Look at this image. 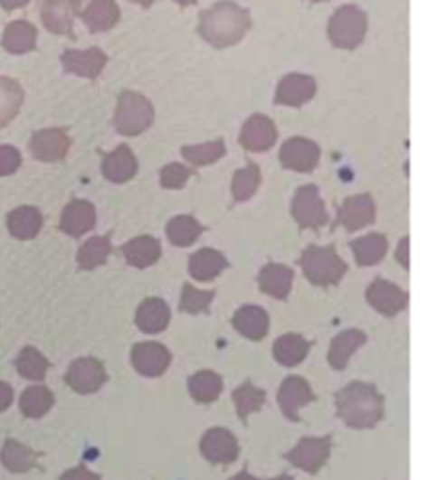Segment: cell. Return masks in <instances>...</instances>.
<instances>
[{"label": "cell", "mask_w": 428, "mask_h": 480, "mask_svg": "<svg viewBox=\"0 0 428 480\" xmlns=\"http://www.w3.org/2000/svg\"><path fill=\"white\" fill-rule=\"evenodd\" d=\"M251 28V15L236 3H217L212 9L201 13L199 33L205 42L215 49H226L247 36Z\"/></svg>", "instance_id": "6da1fadb"}, {"label": "cell", "mask_w": 428, "mask_h": 480, "mask_svg": "<svg viewBox=\"0 0 428 480\" xmlns=\"http://www.w3.org/2000/svg\"><path fill=\"white\" fill-rule=\"evenodd\" d=\"M337 411L351 428H372L383 420L385 401L375 384L351 382L337 393Z\"/></svg>", "instance_id": "7a4b0ae2"}, {"label": "cell", "mask_w": 428, "mask_h": 480, "mask_svg": "<svg viewBox=\"0 0 428 480\" xmlns=\"http://www.w3.org/2000/svg\"><path fill=\"white\" fill-rule=\"evenodd\" d=\"M301 268L305 278L316 287H332L347 274V263L337 255L335 247H308L301 255Z\"/></svg>", "instance_id": "3957f363"}, {"label": "cell", "mask_w": 428, "mask_h": 480, "mask_svg": "<svg viewBox=\"0 0 428 480\" xmlns=\"http://www.w3.org/2000/svg\"><path fill=\"white\" fill-rule=\"evenodd\" d=\"M366 30H368V19L366 13L357 6L347 5L341 6L328 24V38L337 49L353 51L364 42Z\"/></svg>", "instance_id": "277c9868"}, {"label": "cell", "mask_w": 428, "mask_h": 480, "mask_svg": "<svg viewBox=\"0 0 428 480\" xmlns=\"http://www.w3.org/2000/svg\"><path fill=\"white\" fill-rule=\"evenodd\" d=\"M155 111L148 99L138 92H121L118 113H115V127L124 136H138L153 124Z\"/></svg>", "instance_id": "5b68a950"}, {"label": "cell", "mask_w": 428, "mask_h": 480, "mask_svg": "<svg viewBox=\"0 0 428 480\" xmlns=\"http://www.w3.org/2000/svg\"><path fill=\"white\" fill-rule=\"evenodd\" d=\"M290 213H293V218L301 230L305 228L318 230L328 221V215H326L320 193H318V188L311 184L301 186L295 193L293 205H290Z\"/></svg>", "instance_id": "8992f818"}, {"label": "cell", "mask_w": 428, "mask_h": 480, "mask_svg": "<svg viewBox=\"0 0 428 480\" xmlns=\"http://www.w3.org/2000/svg\"><path fill=\"white\" fill-rule=\"evenodd\" d=\"M330 456V437H305L295 449L284 453L295 468H301L309 475H318Z\"/></svg>", "instance_id": "52a82bcc"}, {"label": "cell", "mask_w": 428, "mask_h": 480, "mask_svg": "<svg viewBox=\"0 0 428 480\" xmlns=\"http://www.w3.org/2000/svg\"><path fill=\"white\" fill-rule=\"evenodd\" d=\"M65 381L76 393L88 395L103 387L107 381V372L103 363L94 360V357H81V360L73 362L70 370H67Z\"/></svg>", "instance_id": "ba28073f"}, {"label": "cell", "mask_w": 428, "mask_h": 480, "mask_svg": "<svg viewBox=\"0 0 428 480\" xmlns=\"http://www.w3.org/2000/svg\"><path fill=\"white\" fill-rule=\"evenodd\" d=\"M281 161L287 170L293 172H314L320 161V148L308 138H290L281 148Z\"/></svg>", "instance_id": "9c48e42d"}, {"label": "cell", "mask_w": 428, "mask_h": 480, "mask_svg": "<svg viewBox=\"0 0 428 480\" xmlns=\"http://www.w3.org/2000/svg\"><path fill=\"white\" fill-rule=\"evenodd\" d=\"M318 90L316 80L311 76H303V73H289L287 78L281 80V84L276 88V105L284 107H301L308 100L314 99Z\"/></svg>", "instance_id": "30bf717a"}, {"label": "cell", "mask_w": 428, "mask_h": 480, "mask_svg": "<svg viewBox=\"0 0 428 480\" xmlns=\"http://www.w3.org/2000/svg\"><path fill=\"white\" fill-rule=\"evenodd\" d=\"M201 453L212 464H233L239 457V443L226 428H212L203 437Z\"/></svg>", "instance_id": "8fae6325"}, {"label": "cell", "mask_w": 428, "mask_h": 480, "mask_svg": "<svg viewBox=\"0 0 428 480\" xmlns=\"http://www.w3.org/2000/svg\"><path fill=\"white\" fill-rule=\"evenodd\" d=\"M276 138L278 132L274 121L266 118V115H253V118H249V121L241 130V145L247 148V151L253 153L270 151V148L276 145Z\"/></svg>", "instance_id": "7c38bea8"}, {"label": "cell", "mask_w": 428, "mask_h": 480, "mask_svg": "<svg viewBox=\"0 0 428 480\" xmlns=\"http://www.w3.org/2000/svg\"><path fill=\"white\" fill-rule=\"evenodd\" d=\"M30 151L38 161H61L70 151V136L63 130L49 127V130H40L30 140Z\"/></svg>", "instance_id": "4fadbf2b"}, {"label": "cell", "mask_w": 428, "mask_h": 480, "mask_svg": "<svg viewBox=\"0 0 428 480\" xmlns=\"http://www.w3.org/2000/svg\"><path fill=\"white\" fill-rule=\"evenodd\" d=\"M67 73L73 76L97 80L103 73L107 65V55L100 49H88V51H65L61 57Z\"/></svg>", "instance_id": "5bb4252c"}, {"label": "cell", "mask_w": 428, "mask_h": 480, "mask_svg": "<svg viewBox=\"0 0 428 480\" xmlns=\"http://www.w3.org/2000/svg\"><path fill=\"white\" fill-rule=\"evenodd\" d=\"M314 399L316 395L311 393V387L301 376H289L287 381L282 382L281 391H278V403H281V409L284 411V416L293 422H299V409H301L303 405H308L309 401H314Z\"/></svg>", "instance_id": "9a60e30c"}, {"label": "cell", "mask_w": 428, "mask_h": 480, "mask_svg": "<svg viewBox=\"0 0 428 480\" xmlns=\"http://www.w3.org/2000/svg\"><path fill=\"white\" fill-rule=\"evenodd\" d=\"M172 362V353L159 343H138L132 349V363L142 376H161Z\"/></svg>", "instance_id": "2e32d148"}, {"label": "cell", "mask_w": 428, "mask_h": 480, "mask_svg": "<svg viewBox=\"0 0 428 480\" xmlns=\"http://www.w3.org/2000/svg\"><path fill=\"white\" fill-rule=\"evenodd\" d=\"M366 299L383 315H397L407 306V293L389 280H375L368 287Z\"/></svg>", "instance_id": "e0dca14e"}, {"label": "cell", "mask_w": 428, "mask_h": 480, "mask_svg": "<svg viewBox=\"0 0 428 480\" xmlns=\"http://www.w3.org/2000/svg\"><path fill=\"white\" fill-rule=\"evenodd\" d=\"M375 201L370 194H357V197H349L347 201L338 207V224L345 226L349 232L370 226L375 221Z\"/></svg>", "instance_id": "ac0fdd59"}, {"label": "cell", "mask_w": 428, "mask_h": 480, "mask_svg": "<svg viewBox=\"0 0 428 480\" xmlns=\"http://www.w3.org/2000/svg\"><path fill=\"white\" fill-rule=\"evenodd\" d=\"M44 28L57 36H73V3L71 0H44L40 9Z\"/></svg>", "instance_id": "d6986e66"}, {"label": "cell", "mask_w": 428, "mask_h": 480, "mask_svg": "<svg viewBox=\"0 0 428 480\" xmlns=\"http://www.w3.org/2000/svg\"><path fill=\"white\" fill-rule=\"evenodd\" d=\"M94 224H97V212H94L92 202L88 201H71L61 215V230L73 239L90 232Z\"/></svg>", "instance_id": "ffe728a7"}, {"label": "cell", "mask_w": 428, "mask_h": 480, "mask_svg": "<svg viewBox=\"0 0 428 480\" xmlns=\"http://www.w3.org/2000/svg\"><path fill=\"white\" fill-rule=\"evenodd\" d=\"M293 278L295 274L290 268L281 266V263H268L257 276V282H260L262 293L274 296V299H287L290 287H293Z\"/></svg>", "instance_id": "44dd1931"}, {"label": "cell", "mask_w": 428, "mask_h": 480, "mask_svg": "<svg viewBox=\"0 0 428 480\" xmlns=\"http://www.w3.org/2000/svg\"><path fill=\"white\" fill-rule=\"evenodd\" d=\"M136 170H138V161H136L134 153L126 145H121L115 148L113 153L105 155L103 174L109 182H115V184L128 182L134 178Z\"/></svg>", "instance_id": "7402d4cb"}, {"label": "cell", "mask_w": 428, "mask_h": 480, "mask_svg": "<svg viewBox=\"0 0 428 480\" xmlns=\"http://www.w3.org/2000/svg\"><path fill=\"white\" fill-rule=\"evenodd\" d=\"M234 328L251 341H262L268 334L270 317L266 311L257 306H244L233 317Z\"/></svg>", "instance_id": "603a6c76"}, {"label": "cell", "mask_w": 428, "mask_h": 480, "mask_svg": "<svg viewBox=\"0 0 428 480\" xmlns=\"http://www.w3.org/2000/svg\"><path fill=\"white\" fill-rule=\"evenodd\" d=\"M81 19L90 32H107L119 22V6L115 0H92L81 13Z\"/></svg>", "instance_id": "cb8c5ba5"}, {"label": "cell", "mask_w": 428, "mask_h": 480, "mask_svg": "<svg viewBox=\"0 0 428 480\" xmlns=\"http://www.w3.org/2000/svg\"><path fill=\"white\" fill-rule=\"evenodd\" d=\"M226 268H228L226 257H224L220 251H215V249H201V251H196L193 257H190L188 263L190 276L201 282L214 280L215 276H220Z\"/></svg>", "instance_id": "d4e9b609"}, {"label": "cell", "mask_w": 428, "mask_h": 480, "mask_svg": "<svg viewBox=\"0 0 428 480\" xmlns=\"http://www.w3.org/2000/svg\"><path fill=\"white\" fill-rule=\"evenodd\" d=\"M121 253H124L126 261L130 263V266L142 269L159 261L161 245L153 236H138V239L126 242V245L121 247Z\"/></svg>", "instance_id": "484cf974"}, {"label": "cell", "mask_w": 428, "mask_h": 480, "mask_svg": "<svg viewBox=\"0 0 428 480\" xmlns=\"http://www.w3.org/2000/svg\"><path fill=\"white\" fill-rule=\"evenodd\" d=\"M169 324V307L161 299H147L136 311V326L147 334H157Z\"/></svg>", "instance_id": "4316f807"}, {"label": "cell", "mask_w": 428, "mask_h": 480, "mask_svg": "<svg viewBox=\"0 0 428 480\" xmlns=\"http://www.w3.org/2000/svg\"><path fill=\"white\" fill-rule=\"evenodd\" d=\"M366 343V334L362 330H345L330 344L328 363L335 370H345L349 363V357Z\"/></svg>", "instance_id": "83f0119b"}, {"label": "cell", "mask_w": 428, "mask_h": 480, "mask_svg": "<svg viewBox=\"0 0 428 480\" xmlns=\"http://www.w3.org/2000/svg\"><path fill=\"white\" fill-rule=\"evenodd\" d=\"M3 46L11 55H25L36 49V28L30 22H13L5 28Z\"/></svg>", "instance_id": "f1b7e54d"}, {"label": "cell", "mask_w": 428, "mask_h": 480, "mask_svg": "<svg viewBox=\"0 0 428 480\" xmlns=\"http://www.w3.org/2000/svg\"><path fill=\"white\" fill-rule=\"evenodd\" d=\"M6 226H9L11 236L19 240H30L38 236L40 228H43V213L36 207H17L6 218Z\"/></svg>", "instance_id": "f546056e"}, {"label": "cell", "mask_w": 428, "mask_h": 480, "mask_svg": "<svg viewBox=\"0 0 428 480\" xmlns=\"http://www.w3.org/2000/svg\"><path fill=\"white\" fill-rule=\"evenodd\" d=\"M24 105V88L15 80L0 78V127L9 126Z\"/></svg>", "instance_id": "4dcf8cb0"}, {"label": "cell", "mask_w": 428, "mask_h": 480, "mask_svg": "<svg viewBox=\"0 0 428 480\" xmlns=\"http://www.w3.org/2000/svg\"><path fill=\"white\" fill-rule=\"evenodd\" d=\"M309 353V343L301 334H284L274 343V357L282 366H297Z\"/></svg>", "instance_id": "1f68e13d"}, {"label": "cell", "mask_w": 428, "mask_h": 480, "mask_svg": "<svg viewBox=\"0 0 428 480\" xmlns=\"http://www.w3.org/2000/svg\"><path fill=\"white\" fill-rule=\"evenodd\" d=\"M0 459H3L6 470L15 472V475H22V472L32 470L33 466H36L38 453L9 438V441L5 443L3 451H0Z\"/></svg>", "instance_id": "d6a6232c"}, {"label": "cell", "mask_w": 428, "mask_h": 480, "mask_svg": "<svg viewBox=\"0 0 428 480\" xmlns=\"http://www.w3.org/2000/svg\"><path fill=\"white\" fill-rule=\"evenodd\" d=\"M222 378L215 374V372L203 370L196 372L195 376H190L188 381V391L193 395L195 401L199 403H212L222 393Z\"/></svg>", "instance_id": "836d02e7"}, {"label": "cell", "mask_w": 428, "mask_h": 480, "mask_svg": "<svg viewBox=\"0 0 428 480\" xmlns=\"http://www.w3.org/2000/svg\"><path fill=\"white\" fill-rule=\"evenodd\" d=\"M386 247H389V242L383 234H368L351 242L353 255H356L359 266H375L385 257Z\"/></svg>", "instance_id": "e575fe53"}, {"label": "cell", "mask_w": 428, "mask_h": 480, "mask_svg": "<svg viewBox=\"0 0 428 480\" xmlns=\"http://www.w3.org/2000/svg\"><path fill=\"white\" fill-rule=\"evenodd\" d=\"M203 234V226L190 215H178L167 224V239L176 247H190Z\"/></svg>", "instance_id": "d590c367"}, {"label": "cell", "mask_w": 428, "mask_h": 480, "mask_svg": "<svg viewBox=\"0 0 428 480\" xmlns=\"http://www.w3.org/2000/svg\"><path fill=\"white\" fill-rule=\"evenodd\" d=\"M109 253H111V242H109L107 236H94V239L86 240L81 245L78 253V266L81 269H94L103 266Z\"/></svg>", "instance_id": "8d00e7d4"}, {"label": "cell", "mask_w": 428, "mask_h": 480, "mask_svg": "<svg viewBox=\"0 0 428 480\" xmlns=\"http://www.w3.org/2000/svg\"><path fill=\"white\" fill-rule=\"evenodd\" d=\"M15 366L19 374L27 378V381H43L44 374L51 368V363L46 362V357L40 353L38 349L25 347L22 353H19Z\"/></svg>", "instance_id": "74e56055"}, {"label": "cell", "mask_w": 428, "mask_h": 480, "mask_svg": "<svg viewBox=\"0 0 428 480\" xmlns=\"http://www.w3.org/2000/svg\"><path fill=\"white\" fill-rule=\"evenodd\" d=\"M52 403H54V397L46 387L25 389L22 395V401H19L24 416L27 418H43L46 411L52 408Z\"/></svg>", "instance_id": "f35d334b"}, {"label": "cell", "mask_w": 428, "mask_h": 480, "mask_svg": "<svg viewBox=\"0 0 428 480\" xmlns=\"http://www.w3.org/2000/svg\"><path fill=\"white\" fill-rule=\"evenodd\" d=\"M234 403L236 409H239V418L243 422H247V418L266 403V393L257 389L253 382H244L234 391Z\"/></svg>", "instance_id": "ab89813d"}, {"label": "cell", "mask_w": 428, "mask_h": 480, "mask_svg": "<svg viewBox=\"0 0 428 480\" xmlns=\"http://www.w3.org/2000/svg\"><path fill=\"white\" fill-rule=\"evenodd\" d=\"M224 153H226L224 140H212V142H203V145L182 148V155H185V159L195 167L214 164V161L224 157Z\"/></svg>", "instance_id": "60d3db41"}, {"label": "cell", "mask_w": 428, "mask_h": 480, "mask_svg": "<svg viewBox=\"0 0 428 480\" xmlns=\"http://www.w3.org/2000/svg\"><path fill=\"white\" fill-rule=\"evenodd\" d=\"M260 180H262V174H260V167H257L255 164H249L247 167H243V170L236 172L234 180H233L234 201L243 202L253 197L257 186H260Z\"/></svg>", "instance_id": "b9f144b4"}, {"label": "cell", "mask_w": 428, "mask_h": 480, "mask_svg": "<svg viewBox=\"0 0 428 480\" xmlns=\"http://www.w3.org/2000/svg\"><path fill=\"white\" fill-rule=\"evenodd\" d=\"M214 296V290H199L193 284H185L182 287L180 309L186 311V314H203V311H207L209 306H212Z\"/></svg>", "instance_id": "7bdbcfd3"}, {"label": "cell", "mask_w": 428, "mask_h": 480, "mask_svg": "<svg viewBox=\"0 0 428 480\" xmlns=\"http://www.w3.org/2000/svg\"><path fill=\"white\" fill-rule=\"evenodd\" d=\"M193 174H195L193 167H186L180 164H169L161 170V186L163 188H182Z\"/></svg>", "instance_id": "ee69618b"}, {"label": "cell", "mask_w": 428, "mask_h": 480, "mask_svg": "<svg viewBox=\"0 0 428 480\" xmlns=\"http://www.w3.org/2000/svg\"><path fill=\"white\" fill-rule=\"evenodd\" d=\"M22 165V155L15 146L3 145L0 146V175H11Z\"/></svg>", "instance_id": "f6af8a7d"}, {"label": "cell", "mask_w": 428, "mask_h": 480, "mask_svg": "<svg viewBox=\"0 0 428 480\" xmlns=\"http://www.w3.org/2000/svg\"><path fill=\"white\" fill-rule=\"evenodd\" d=\"M61 480H100L99 475H94V472H90L86 468V466H78V468H71L67 470L63 476H61Z\"/></svg>", "instance_id": "bcb514c9"}, {"label": "cell", "mask_w": 428, "mask_h": 480, "mask_svg": "<svg viewBox=\"0 0 428 480\" xmlns=\"http://www.w3.org/2000/svg\"><path fill=\"white\" fill-rule=\"evenodd\" d=\"M13 403V389L11 384L0 382V411H5Z\"/></svg>", "instance_id": "7dc6e473"}, {"label": "cell", "mask_w": 428, "mask_h": 480, "mask_svg": "<svg viewBox=\"0 0 428 480\" xmlns=\"http://www.w3.org/2000/svg\"><path fill=\"white\" fill-rule=\"evenodd\" d=\"M407 247H410V240L404 239L402 242H399V251H397V259L402 261V266L407 268L410 266V259H407Z\"/></svg>", "instance_id": "c3c4849f"}, {"label": "cell", "mask_w": 428, "mask_h": 480, "mask_svg": "<svg viewBox=\"0 0 428 480\" xmlns=\"http://www.w3.org/2000/svg\"><path fill=\"white\" fill-rule=\"evenodd\" d=\"M30 0H0V6H3L5 11H15V9H22Z\"/></svg>", "instance_id": "681fc988"}, {"label": "cell", "mask_w": 428, "mask_h": 480, "mask_svg": "<svg viewBox=\"0 0 428 480\" xmlns=\"http://www.w3.org/2000/svg\"><path fill=\"white\" fill-rule=\"evenodd\" d=\"M233 480H260V478H255L253 475H249L247 470H243V472H239V475H236Z\"/></svg>", "instance_id": "f907efd6"}, {"label": "cell", "mask_w": 428, "mask_h": 480, "mask_svg": "<svg viewBox=\"0 0 428 480\" xmlns=\"http://www.w3.org/2000/svg\"><path fill=\"white\" fill-rule=\"evenodd\" d=\"M130 3H136V5H140V6H145V9H148V6H151L155 0H130Z\"/></svg>", "instance_id": "816d5d0a"}, {"label": "cell", "mask_w": 428, "mask_h": 480, "mask_svg": "<svg viewBox=\"0 0 428 480\" xmlns=\"http://www.w3.org/2000/svg\"><path fill=\"white\" fill-rule=\"evenodd\" d=\"M174 3H178L180 6H188V5H195L196 0H174Z\"/></svg>", "instance_id": "f5cc1de1"}, {"label": "cell", "mask_w": 428, "mask_h": 480, "mask_svg": "<svg viewBox=\"0 0 428 480\" xmlns=\"http://www.w3.org/2000/svg\"><path fill=\"white\" fill-rule=\"evenodd\" d=\"M271 480H295L293 476H289V475H282V476H278V478H271Z\"/></svg>", "instance_id": "db71d44e"}, {"label": "cell", "mask_w": 428, "mask_h": 480, "mask_svg": "<svg viewBox=\"0 0 428 480\" xmlns=\"http://www.w3.org/2000/svg\"><path fill=\"white\" fill-rule=\"evenodd\" d=\"M311 3H324V0H311Z\"/></svg>", "instance_id": "11a10c76"}, {"label": "cell", "mask_w": 428, "mask_h": 480, "mask_svg": "<svg viewBox=\"0 0 428 480\" xmlns=\"http://www.w3.org/2000/svg\"><path fill=\"white\" fill-rule=\"evenodd\" d=\"M71 3H73V5H78V3H80V0H71Z\"/></svg>", "instance_id": "9f6ffc18"}]
</instances>
